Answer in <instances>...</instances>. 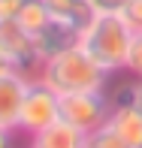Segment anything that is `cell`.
<instances>
[{"mask_svg": "<svg viewBox=\"0 0 142 148\" xmlns=\"http://www.w3.org/2000/svg\"><path fill=\"white\" fill-rule=\"evenodd\" d=\"M121 18L130 24L133 33L142 30V0H127V6H124V12H121Z\"/></svg>", "mask_w": 142, "mask_h": 148, "instance_id": "obj_14", "label": "cell"}, {"mask_svg": "<svg viewBox=\"0 0 142 148\" xmlns=\"http://www.w3.org/2000/svg\"><path fill=\"white\" fill-rule=\"evenodd\" d=\"M97 15H121L127 6V0H91Z\"/></svg>", "mask_w": 142, "mask_h": 148, "instance_id": "obj_15", "label": "cell"}, {"mask_svg": "<svg viewBox=\"0 0 142 148\" xmlns=\"http://www.w3.org/2000/svg\"><path fill=\"white\" fill-rule=\"evenodd\" d=\"M88 148H127V142L115 133V127L106 121L103 127H97V130L88 133Z\"/></svg>", "mask_w": 142, "mask_h": 148, "instance_id": "obj_12", "label": "cell"}, {"mask_svg": "<svg viewBox=\"0 0 142 148\" xmlns=\"http://www.w3.org/2000/svg\"><path fill=\"white\" fill-rule=\"evenodd\" d=\"M109 124L127 142V148H142V112L136 106H115L109 115Z\"/></svg>", "mask_w": 142, "mask_h": 148, "instance_id": "obj_10", "label": "cell"}, {"mask_svg": "<svg viewBox=\"0 0 142 148\" xmlns=\"http://www.w3.org/2000/svg\"><path fill=\"white\" fill-rule=\"evenodd\" d=\"M24 3L27 0H0V18H18Z\"/></svg>", "mask_w": 142, "mask_h": 148, "instance_id": "obj_16", "label": "cell"}, {"mask_svg": "<svg viewBox=\"0 0 142 148\" xmlns=\"http://www.w3.org/2000/svg\"><path fill=\"white\" fill-rule=\"evenodd\" d=\"M133 106L142 112V79H136V85H133Z\"/></svg>", "mask_w": 142, "mask_h": 148, "instance_id": "obj_17", "label": "cell"}, {"mask_svg": "<svg viewBox=\"0 0 142 148\" xmlns=\"http://www.w3.org/2000/svg\"><path fill=\"white\" fill-rule=\"evenodd\" d=\"M33 42H36V51L43 55V60L60 55V51L73 49V45H79V33L70 30L67 24H58V21H49L43 30L33 36Z\"/></svg>", "mask_w": 142, "mask_h": 148, "instance_id": "obj_9", "label": "cell"}, {"mask_svg": "<svg viewBox=\"0 0 142 148\" xmlns=\"http://www.w3.org/2000/svg\"><path fill=\"white\" fill-rule=\"evenodd\" d=\"M43 3H45V9H49L51 21L67 24V27L76 30V33H82L88 24L97 18L91 0H43Z\"/></svg>", "mask_w": 142, "mask_h": 148, "instance_id": "obj_7", "label": "cell"}, {"mask_svg": "<svg viewBox=\"0 0 142 148\" xmlns=\"http://www.w3.org/2000/svg\"><path fill=\"white\" fill-rule=\"evenodd\" d=\"M39 79L58 94H79V91H103L109 82V73L94 64L82 45H73L45 60Z\"/></svg>", "mask_w": 142, "mask_h": 148, "instance_id": "obj_2", "label": "cell"}, {"mask_svg": "<svg viewBox=\"0 0 142 148\" xmlns=\"http://www.w3.org/2000/svg\"><path fill=\"white\" fill-rule=\"evenodd\" d=\"M27 145L30 148H88V133L67 124V121H55L45 130L33 133Z\"/></svg>", "mask_w": 142, "mask_h": 148, "instance_id": "obj_8", "label": "cell"}, {"mask_svg": "<svg viewBox=\"0 0 142 148\" xmlns=\"http://www.w3.org/2000/svg\"><path fill=\"white\" fill-rule=\"evenodd\" d=\"M0 148H12V130H0Z\"/></svg>", "mask_w": 142, "mask_h": 148, "instance_id": "obj_19", "label": "cell"}, {"mask_svg": "<svg viewBox=\"0 0 142 148\" xmlns=\"http://www.w3.org/2000/svg\"><path fill=\"white\" fill-rule=\"evenodd\" d=\"M55 121H60V94L55 88H49L39 76L30 79L24 100H21V112H18V130L33 136Z\"/></svg>", "mask_w": 142, "mask_h": 148, "instance_id": "obj_3", "label": "cell"}, {"mask_svg": "<svg viewBox=\"0 0 142 148\" xmlns=\"http://www.w3.org/2000/svg\"><path fill=\"white\" fill-rule=\"evenodd\" d=\"M6 73H18V70L9 64V58H6V55H0V76H6Z\"/></svg>", "mask_w": 142, "mask_h": 148, "instance_id": "obj_18", "label": "cell"}, {"mask_svg": "<svg viewBox=\"0 0 142 148\" xmlns=\"http://www.w3.org/2000/svg\"><path fill=\"white\" fill-rule=\"evenodd\" d=\"M127 73H130L133 79H142V30L133 33L130 55H127Z\"/></svg>", "mask_w": 142, "mask_h": 148, "instance_id": "obj_13", "label": "cell"}, {"mask_svg": "<svg viewBox=\"0 0 142 148\" xmlns=\"http://www.w3.org/2000/svg\"><path fill=\"white\" fill-rule=\"evenodd\" d=\"M27 76L21 73H6L0 76V130H18V112H21V100L27 91Z\"/></svg>", "mask_w": 142, "mask_h": 148, "instance_id": "obj_6", "label": "cell"}, {"mask_svg": "<svg viewBox=\"0 0 142 148\" xmlns=\"http://www.w3.org/2000/svg\"><path fill=\"white\" fill-rule=\"evenodd\" d=\"M112 115V100L106 91H79V94H60V121L91 133L103 127Z\"/></svg>", "mask_w": 142, "mask_h": 148, "instance_id": "obj_4", "label": "cell"}, {"mask_svg": "<svg viewBox=\"0 0 142 148\" xmlns=\"http://www.w3.org/2000/svg\"><path fill=\"white\" fill-rule=\"evenodd\" d=\"M133 30L121 15H97L88 27L79 33V45L88 51V58L106 73L127 70V55H130Z\"/></svg>", "mask_w": 142, "mask_h": 148, "instance_id": "obj_1", "label": "cell"}, {"mask_svg": "<svg viewBox=\"0 0 142 148\" xmlns=\"http://www.w3.org/2000/svg\"><path fill=\"white\" fill-rule=\"evenodd\" d=\"M27 148H30V145H27Z\"/></svg>", "mask_w": 142, "mask_h": 148, "instance_id": "obj_20", "label": "cell"}, {"mask_svg": "<svg viewBox=\"0 0 142 148\" xmlns=\"http://www.w3.org/2000/svg\"><path fill=\"white\" fill-rule=\"evenodd\" d=\"M49 21H51V15H49V9H45L43 0H27V3L21 6V12H18V24H21L30 36H36Z\"/></svg>", "mask_w": 142, "mask_h": 148, "instance_id": "obj_11", "label": "cell"}, {"mask_svg": "<svg viewBox=\"0 0 142 148\" xmlns=\"http://www.w3.org/2000/svg\"><path fill=\"white\" fill-rule=\"evenodd\" d=\"M0 55H6L9 64L27 79H36L45 64L33 36L18 24V18H0Z\"/></svg>", "mask_w": 142, "mask_h": 148, "instance_id": "obj_5", "label": "cell"}]
</instances>
